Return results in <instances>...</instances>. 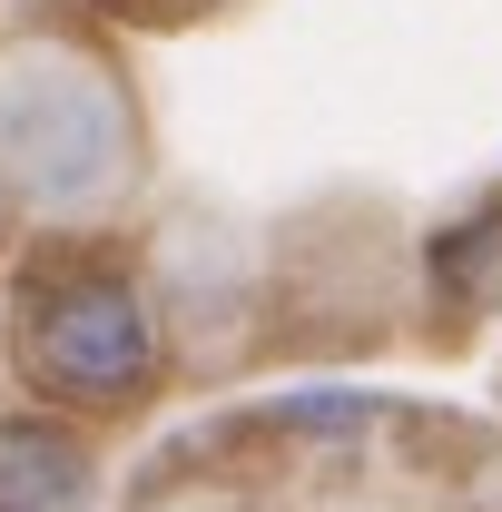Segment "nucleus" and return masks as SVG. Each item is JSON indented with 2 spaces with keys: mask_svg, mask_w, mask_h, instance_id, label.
Masks as SVG:
<instances>
[{
  "mask_svg": "<svg viewBox=\"0 0 502 512\" xmlns=\"http://www.w3.org/2000/svg\"><path fill=\"white\" fill-rule=\"evenodd\" d=\"M10 365L40 404L69 414H128L168 375L158 316L138 296V276L109 266L99 247H40L20 266V306H10Z\"/></svg>",
  "mask_w": 502,
  "mask_h": 512,
  "instance_id": "f257e3e1",
  "label": "nucleus"
},
{
  "mask_svg": "<svg viewBox=\"0 0 502 512\" xmlns=\"http://www.w3.org/2000/svg\"><path fill=\"white\" fill-rule=\"evenodd\" d=\"M0 148H10V178L40 207H89L128 158V109L109 89V69L20 60L0 89Z\"/></svg>",
  "mask_w": 502,
  "mask_h": 512,
  "instance_id": "f03ea898",
  "label": "nucleus"
},
{
  "mask_svg": "<svg viewBox=\"0 0 502 512\" xmlns=\"http://www.w3.org/2000/svg\"><path fill=\"white\" fill-rule=\"evenodd\" d=\"M89 503V444L60 414H10L0 424V512H79Z\"/></svg>",
  "mask_w": 502,
  "mask_h": 512,
  "instance_id": "7ed1b4c3",
  "label": "nucleus"
},
{
  "mask_svg": "<svg viewBox=\"0 0 502 512\" xmlns=\"http://www.w3.org/2000/svg\"><path fill=\"white\" fill-rule=\"evenodd\" d=\"M266 424H276V434H325V444H345V434L384 424V394H365V384H315V394L266 404Z\"/></svg>",
  "mask_w": 502,
  "mask_h": 512,
  "instance_id": "20e7f679",
  "label": "nucleus"
},
{
  "mask_svg": "<svg viewBox=\"0 0 502 512\" xmlns=\"http://www.w3.org/2000/svg\"><path fill=\"white\" fill-rule=\"evenodd\" d=\"M493 276H502V207H483V217H463V227L434 237V286L443 296H483Z\"/></svg>",
  "mask_w": 502,
  "mask_h": 512,
  "instance_id": "39448f33",
  "label": "nucleus"
},
{
  "mask_svg": "<svg viewBox=\"0 0 502 512\" xmlns=\"http://www.w3.org/2000/svg\"><path fill=\"white\" fill-rule=\"evenodd\" d=\"M0 217H10V207H0Z\"/></svg>",
  "mask_w": 502,
  "mask_h": 512,
  "instance_id": "423d86ee",
  "label": "nucleus"
}]
</instances>
